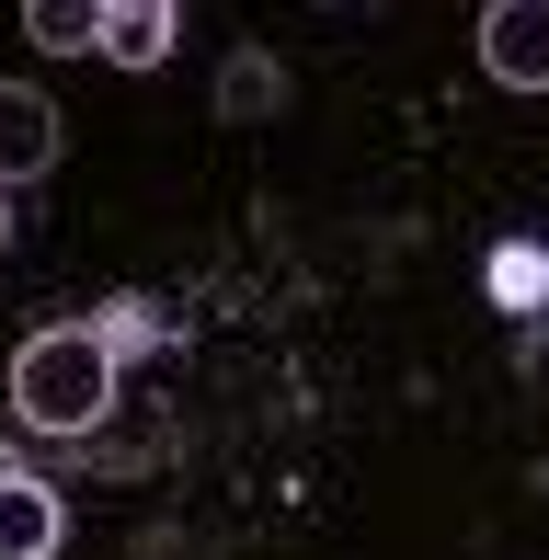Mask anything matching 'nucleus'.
<instances>
[{"label":"nucleus","instance_id":"39448f33","mask_svg":"<svg viewBox=\"0 0 549 560\" xmlns=\"http://www.w3.org/2000/svg\"><path fill=\"white\" fill-rule=\"evenodd\" d=\"M184 46V0H104V58L115 69H161Z\"/></svg>","mask_w":549,"mask_h":560},{"label":"nucleus","instance_id":"9d476101","mask_svg":"<svg viewBox=\"0 0 549 560\" xmlns=\"http://www.w3.org/2000/svg\"><path fill=\"white\" fill-rule=\"evenodd\" d=\"M12 229H23V218H12V184H0V252H12Z\"/></svg>","mask_w":549,"mask_h":560},{"label":"nucleus","instance_id":"6e6552de","mask_svg":"<svg viewBox=\"0 0 549 560\" xmlns=\"http://www.w3.org/2000/svg\"><path fill=\"white\" fill-rule=\"evenodd\" d=\"M92 332H104V354H115V366H138V354H161V343H172V320L149 310V298H115Z\"/></svg>","mask_w":549,"mask_h":560},{"label":"nucleus","instance_id":"f03ea898","mask_svg":"<svg viewBox=\"0 0 549 560\" xmlns=\"http://www.w3.org/2000/svg\"><path fill=\"white\" fill-rule=\"evenodd\" d=\"M481 69L504 92H549V0H492L481 12Z\"/></svg>","mask_w":549,"mask_h":560},{"label":"nucleus","instance_id":"423d86ee","mask_svg":"<svg viewBox=\"0 0 549 560\" xmlns=\"http://www.w3.org/2000/svg\"><path fill=\"white\" fill-rule=\"evenodd\" d=\"M274 104H287V69H274V46H230V58H218V115H230V126H264Z\"/></svg>","mask_w":549,"mask_h":560},{"label":"nucleus","instance_id":"1a4fd4ad","mask_svg":"<svg viewBox=\"0 0 549 560\" xmlns=\"http://www.w3.org/2000/svg\"><path fill=\"white\" fill-rule=\"evenodd\" d=\"M538 287H549V252L538 241H504V252H492V298H504V310H538Z\"/></svg>","mask_w":549,"mask_h":560},{"label":"nucleus","instance_id":"f257e3e1","mask_svg":"<svg viewBox=\"0 0 549 560\" xmlns=\"http://www.w3.org/2000/svg\"><path fill=\"white\" fill-rule=\"evenodd\" d=\"M115 354H104V332L92 320H46V332H23V354H12V423L23 435H104V412H115Z\"/></svg>","mask_w":549,"mask_h":560},{"label":"nucleus","instance_id":"20e7f679","mask_svg":"<svg viewBox=\"0 0 549 560\" xmlns=\"http://www.w3.org/2000/svg\"><path fill=\"white\" fill-rule=\"evenodd\" d=\"M58 538H69V503L35 469H0V560H58Z\"/></svg>","mask_w":549,"mask_h":560},{"label":"nucleus","instance_id":"0eeeda50","mask_svg":"<svg viewBox=\"0 0 549 560\" xmlns=\"http://www.w3.org/2000/svg\"><path fill=\"white\" fill-rule=\"evenodd\" d=\"M23 35L46 58H104V0H23Z\"/></svg>","mask_w":549,"mask_h":560},{"label":"nucleus","instance_id":"7ed1b4c3","mask_svg":"<svg viewBox=\"0 0 549 560\" xmlns=\"http://www.w3.org/2000/svg\"><path fill=\"white\" fill-rule=\"evenodd\" d=\"M58 149H69L58 104H46L35 81H0V184H35V172H58Z\"/></svg>","mask_w":549,"mask_h":560}]
</instances>
